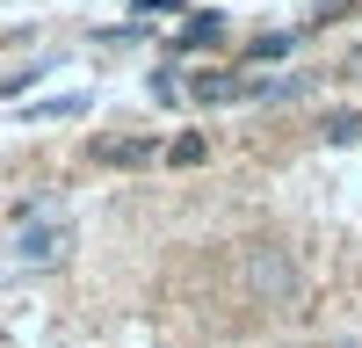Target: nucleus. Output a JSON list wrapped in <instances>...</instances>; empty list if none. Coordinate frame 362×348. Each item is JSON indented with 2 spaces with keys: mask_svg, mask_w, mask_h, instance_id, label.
Wrapping results in <instances>:
<instances>
[{
  "mask_svg": "<svg viewBox=\"0 0 362 348\" xmlns=\"http://www.w3.org/2000/svg\"><path fill=\"white\" fill-rule=\"evenodd\" d=\"M73 247H80V225L51 196L15 203V225H8V269L15 276H58L73 261Z\"/></svg>",
  "mask_w": 362,
  "mask_h": 348,
  "instance_id": "obj_1",
  "label": "nucleus"
},
{
  "mask_svg": "<svg viewBox=\"0 0 362 348\" xmlns=\"http://www.w3.org/2000/svg\"><path fill=\"white\" fill-rule=\"evenodd\" d=\"M326 138H334V145H348V138H362V116H326Z\"/></svg>",
  "mask_w": 362,
  "mask_h": 348,
  "instance_id": "obj_6",
  "label": "nucleus"
},
{
  "mask_svg": "<svg viewBox=\"0 0 362 348\" xmlns=\"http://www.w3.org/2000/svg\"><path fill=\"white\" fill-rule=\"evenodd\" d=\"M218 37H225V15H210V8L181 22V44H189V51H203V44H218Z\"/></svg>",
  "mask_w": 362,
  "mask_h": 348,
  "instance_id": "obj_5",
  "label": "nucleus"
},
{
  "mask_svg": "<svg viewBox=\"0 0 362 348\" xmlns=\"http://www.w3.org/2000/svg\"><path fill=\"white\" fill-rule=\"evenodd\" d=\"M348 73H355V80H362V44H348Z\"/></svg>",
  "mask_w": 362,
  "mask_h": 348,
  "instance_id": "obj_7",
  "label": "nucleus"
},
{
  "mask_svg": "<svg viewBox=\"0 0 362 348\" xmlns=\"http://www.w3.org/2000/svg\"><path fill=\"white\" fill-rule=\"evenodd\" d=\"M95 160L102 167H153L160 160V138H95Z\"/></svg>",
  "mask_w": 362,
  "mask_h": 348,
  "instance_id": "obj_3",
  "label": "nucleus"
},
{
  "mask_svg": "<svg viewBox=\"0 0 362 348\" xmlns=\"http://www.w3.org/2000/svg\"><path fill=\"white\" fill-rule=\"evenodd\" d=\"M239 290L268 312H290V305H305V269L283 240H247L239 247Z\"/></svg>",
  "mask_w": 362,
  "mask_h": 348,
  "instance_id": "obj_2",
  "label": "nucleus"
},
{
  "mask_svg": "<svg viewBox=\"0 0 362 348\" xmlns=\"http://www.w3.org/2000/svg\"><path fill=\"white\" fill-rule=\"evenodd\" d=\"M334 348H355V341H334Z\"/></svg>",
  "mask_w": 362,
  "mask_h": 348,
  "instance_id": "obj_8",
  "label": "nucleus"
},
{
  "mask_svg": "<svg viewBox=\"0 0 362 348\" xmlns=\"http://www.w3.org/2000/svg\"><path fill=\"white\" fill-rule=\"evenodd\" d=\"M189 95H196V102H247V95H254V80H239V73H196V80H189Z\"/></svg>",
  "mask_w": 362,
  "mask_h": 348,
  "instance_id": "obj_4",
  "label": "nucleus"
}]
</instances>
